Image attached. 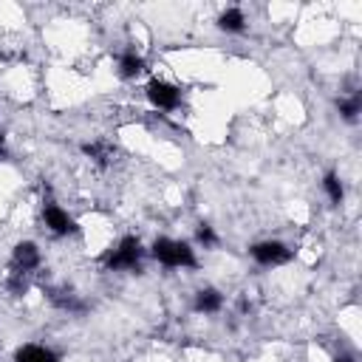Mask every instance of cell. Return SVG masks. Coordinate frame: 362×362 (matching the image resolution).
<instances>
[{"label": "cell", "mask_w": 362, "mask_h": 362, "mask_svg": "<svg viewBox=\"0 0 362 362\" xmlns=\"http://www.w3.org/2000/svg\"><path fill=\"white\" fill-rule=\"evenodd\" d=\"M150 255L167 269H195L198 266L195 249L187 240H175V238H156Z\"/></svg>", "instance_id": "cell-1"}, {"label": "cell", "mask_w": 362, "mask_h": 362, "mask_svg": "<svg viewBox=\"0 0 362 362\" xmlns=\"http://www.w3.org/2000/svg\"><path fill=\"white\" fill-rule=\"evenodd\" d=\"M141 255H144V249H141V240L139 238H133V235H124L119 243H116V249L107 255V260H105V266L110 269V272H141Z\"/></svg>", "instance_id": "cell-2"}, {"label": "cell", "mask_w": 362, "mask_h": 362, "mask_svg": "<svg viewBox=\"0 0 362 362\" xmlns=\"http://www.w3.org/2000/svg\"><path fill=\"white\" fill-rule=\"evenodd\" d=\"M144 96L158 110H175L181 105V90L175 85L164 82V79H150L147 88H144Z\"/></svg>", "instance_id": "cell-3"}, {"label": "cell", "mask_w": 362, "mask_h": 362, "mask_svg": "<svg viewBox=\"0 0 362 362\" xmlns=\"http://www.w3.org/2000/svg\"><path fill=\"white\" fill-rule=\"evenodd\" d=\"M249 255H252L260 266H283V263L291 260L294 252H291L286 243H280V240H257V243L249 246Z\"/></svg>", "instance_id": "cell-4"}, {"label": "cell", "mask_w": 362, "mask_h": 362, "mask_svg": "<svg viewBox=\"0 0 362 362\" xmlns=\"http://www.w3.org/2000/svg\"><path fill=\"white\" fill-rule=\"evenodd\" d=\"M42 223L48 226V232H54V235H59V238L74 235V232L79 229L76 221H74L62 206H57V204H45V206H42Z\"/></svg>", "instance_id": "cell-5"}, {"label": "cell", "mask_w": 362, "mask_h": 362, "mask_svg": "<svg viewBox=\"0 0 362 362\" xmlns=\"http://www.w3.org/2000/svg\"><path fill=\"white\" fill-rule=\"evenodd\" d=\"M11 260H14L17 274H28V272H34V269L40 266V249H37V243H31V240H20V243L14 246V252H11Z\"/></svg>", "instance_id": "cell-6"}, {"label": "cell", "mask_w": 362, "mask_h": 362, "mask_svg": "<svg viewBox=\"0 0 362 362\" xmlns=\"http://www.w3.org/2000/svg\"><path fill=\"white\" fill-rule=\"evenodd\" d=\"M192 308H195L198 314H218V311L223 308V294H221L218 288H201V291H195Z\"/></svg>", "instance_id": "cell-7"}, {"label": "cell", "mask_w": 362, "mask_h": 362, "mask_svg": "<svg viewBox=\"0 0 362 362\" xmlns=\"http://www.w3.org/2000/svg\"><path fill=\"white\" fill-rule=\"evenodd\" d=\"M14 362H59V356H57L51 348H45V345L28 342V345H20V348H17Z\"/></svg>", "instance_id": "cell-8"}, {"label": "cell", "mask_w": 362, "mask_h": 362, "mask_svg": "<svg viewBox=\"0 0 362 362\" xmlns=\"http://www.w3.org/2000/svg\"><path fill=\"white\" fill-rule=\"evenodd\" d=\"M141 71H144V57H141L136 48H127V51L119 57V76H122V79H136Z\"/></svg>", "instance_id": "cell-9"}, {"label": "cell", "mask_w": 362, "mask_h": 362, "mask_svg": "<svg viewBox=\"0 0 362 362\" xmlns=\"http://www.w3.org/2000/svg\"><path fill=\"white\" fill-rule=\"evenodd\" d=\"M218 28L226 31V34H240L246 28V17L240 8H226L218 14Z\"/></svg>", "instance_id": "cell-10"}, {"label": "cell", "mask_w": 362, "mask_h": 362, "mask_svg": "<svg viewBox=\"0 0 362 362\" xmlns=\"http://www.w3.org/2000/svg\"><path fill=\"white\" fill-rule=\"evenodd\" d=\"M322 189H325V195H328V201L337 206V204H342V198H345V187H342V178L334 173V170H328L325 175H322Z\"/></svg>", "instance_id": "cell-11"}, {"label": "cell", "mask_w": 362, "mask_h": 362, "mask_svg": "<svg viewBox=\"0 0 362 362\" xmlns=\"http://www.w3.org/2000/svg\"><path fill=\"white\" fill-rule=\"evenodd\" d=\"M337 110H339V116H342L345 122H356L359 113H362V99H359V96L339 99V102H337Z\"/></svg>", "instance_id": "cell-12"}, {"label": "cell", "mask_w": 362, "mask_h": 362, "mask_svg": "<svg viewBox=\"0 0 362 362\" xmlns=\"http://www.w3.org/2000/svg\"><path fill=\"white\" fill-rule=\"evenodd\" d=\"M51 303H54L57 308H65V311H76V314L85 311V305H82L74 294H65V291H51Z\"/></svg>", "instance_id": "cell-13"}, {"label": "cell", "mask_w": 362, "mask_h": 362, "mask_svg": "<svg viewBox=\"0 0 362 362\" xmlns=\"http://www.w3.org/2000/svg\"><path fill=\"white\" fill-rule=\"evenodd\" d=\"M82 153L88 156V158H93V161H107L113 153H110V147L107 144H99V141H90V144H82Z\"/></svg>", "instance_id": "cell-14"}, {"label": "cell", "mask_w": 362, "mask_h": 362, "mask_svg": "<svg viewBox=\"0 0 362 362\" xmlns=\"http://www.w3.org/2000/svg\"><path fill=\"white\" fill-rule=\"evenodd\" d=\"M195 240H198L204 249H215V246H218V235H215V229H212L209 223H198V229H195Z\"/></svg>", "instance_id": "cell-15"}, {"label": "cell", "mask_w": 362, "mask_h": 362, "mask_svg": "<svg viewBox=\"0 0 362 362\" xmlns=\"http://www.w3.org/2000/svg\"><path fill=\"white\" fill-rule=\"evenodd\" d=\"M334 362H354V356H348V354H342V356H334Z\"/></svg>", "instance_id": "cell-16"}]
</instances>
